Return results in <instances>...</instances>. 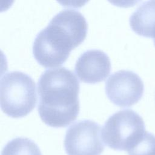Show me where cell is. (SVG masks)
<instances>
[{"instance_id":"6da1fadb","label":"cell","mask_w":155,"mask_h":155,"mask_svg":"<svg viewBox=\"0 0 155 155\" xmlns=\"http://www.w3.org/2000/svg\"><path fill=\"white\" fill-rule=\"evenodd\" d=\"M79 82L64 67L45 70L38 82V110L42 120L52 127H64L74 120L79 111Z\"/></svg>"},{"instance_id":"7a4b0ae2","label":"cell","mask_w":155,"mask_h":155,"mask_svg":"<svg viewBox=\"0 0 155 155\" xmlns=\"http://www.w3.org/2000/svg\"><path fill=\"white\" fill-rule=\"evenodd\" d=\"M87 29V21L80 12L62 10L36 35L32 46L35 59L45 67L61 65L70 51L84 41Z\"/></svg>"},{"instance_id":"3957f363","label":"cell","mask_w":155,"mask_h":155,"mask_svg":"<svg viewBox=\"0 0 155 155\" xmlns=\"http://www.w3.org/2000/svg\"><path fill=\"white\" fill-rule=\"evenodd\" d=\"M36 85L28 74L19 71L7 72L0 81V104L2 110L12 117L27 115L35 107Z\"/></svg>"},{"instance_id":"277c9868","label":"cell","mask_w":155,"mask_h":155,"mask_svg":"<svg viewBox=\"0 0 155 155\" xmlns=\"http://www.w3.org/2000/svg\"><path fill=\"white\" fill-rule=\"evenodd\" d=\"M147 131L142 117L131 109L119 110L104 123L101 137L105 145L118 151H128Z\"/></svg>"},{"instance_id":"5b68a950","label":"cell","mask_w":155,"mask_h":155,"mask_svg":"<svg viewBox=\"0 0 155 155\" xmlns=\"http://www.w3.org/2000/svg\"><path fill=\"white\" fill-rule=\"evenodd\" d=\"M64 147L67 155H101L104 150L101 126L91 120H81L67 130Z\"/></svg>"},{"instance_id":"8992f818","label":"cell","mask_w":155,"mask_h":155,"mask_svg":"<svg viewBox=\"0 0 155 155\" xmlns=\"http://www.w3.org/2000/svg\"><path fill=\"white\" fill-rule=\"evenodd\" d=\"M105 90L113 103L124 107L135 104L142 98L144 85L138 74L132 71L121 70L109 76Z\"/></svg>"},{"instance_id":"52a82bcc","label":"cell","mask_w":155,"mask_h":155,"mask_svg":"<svg viewBox=\"0 0 155 155\" xmlns=\"http://www.w3.org/2000/svg\"><path fill=\"white\" fill-rule=\"evenodd\" d=\"M76 75L83 82L94 84L106 79L111 70L109 56L97 49L88 50L78 58L74 67Z\"/></svg>"},{"instance_id":"ba28073f","label":"cell","mask_w":155,"mask_h":155,"mask_svg":"<svg viewBox=\"0 0 155 155\" xmlns=\"http://www.w3.org/2000/svg\"><path fill=\"white\" fill-rule=\"evenodd\" d=\"M131 29L137 35L155 39V1L140 5L130 17Z\"/></svg>"},{"instance_id":"9c48e42d","label":"cell","mask_w":155,"mask_h":155,"mask_svg":"<svg viewBox=\"0 0 155 155\" xmlns=\"http://www.w3.org/2000/svg\"><path fill=\"white\" fill-rule=\"evenodd\" d=\"M1 155H42L38 145L27 137H16L7 142Z\"/></svg>"},{"instance_id":"30bf717a","label":"cell","mask_w":155,"mask_h":155,"mask_svg":"<svg viewBox=\"0 0 155 155\" xmlns=\"http://www.w3.org/2000/svg\"><path fill=\"white\" fill-rule=\"evenodd\" d=\"M127 152L128 155H155V136L146 132L139 142Z\"/></svg>"}]
</instances>
